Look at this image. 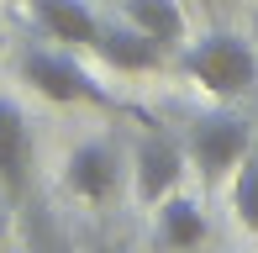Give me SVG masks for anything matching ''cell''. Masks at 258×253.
I'll list each match as a JSON object with an SVG mask.
<instances>
[{"label":"cell","mask_w":258,"mask_h":253,"mask_svg":"<svg viewBox=\"0 0 258 253\" xmlns=\"http://www.w3.org/2000/svg\"><path fill=\"white\" fill-rule=\"evenodd\" d=\"M253 148V126L237 116V111H206V116L190 121V164L201 169V174L216 185L221 174H232V169L242 164V153Z\"/></svg>","instance_id":"3"},{"label":"cell","mask_w":258,"mask_h":253,"mask_svg":"<svg viewBox=\"0 0 258 253\" xmlns=\"http://www.w3.org/2000/svg\"><path fill=\"white\" fill-rule=\"evenodd\" d=\"M27 185H32V132L21 106L11 95H0V195L27 201Z\"/></svg>","instance_id":"6"},{"label":"cell","mask_w":258,"mask_h":253,"mask_svg":"<svg viewBox=\"0 0 258 253\" xmlns=\"http://www.w3.org/2000/svg\"><path fill=\"white\" fill-rule=\"evenodd\" d=\"M179 69L216 100H242L258 85V53L232 32H211V37L179 48Z\"/></svg>","instance_id":"1"},{"label":"cell","mask_w":258,"mask_h":253,"mask_svg":"<svg viewBox=\"0 0 258 253\" xmlns=\"http://www.w3.org/2000/svg\"><path fill=\"white\" fill-rule=\"evenodd\" d=\"M27 6H32V21H37L53 42H63V48H95L100 16L85 0H27Z\"/></svg>","instance_id":"8"},{"label":"cell","mask_w":258,"mask_h":253,"mask_svg":"<svg viewBox=\"0 0 258 253\" xmlns=\"http://www.w3.org/2000/svg\"><path fill=\"white\" fill-rule=\"evenodd\" d=\"M21 79L37 95H48L53 106H116L111 90L95 85V74L63 48H27L21 53Z\"/></svg>","instance_id":"2"},{"label":"cell","mask_w":258,"mask_h":253,"mask_svg":"<svg viewBox=\"0 0 258 253\" xmlns=\"http://www.w3.org/2000/svg\"><path fill=\"white\" fill-rule=\"evenodd\" d=\"M90 53H100V58L111 69H121V74H153V69L163 64V48L153 37H143L132 21H100Z\"/></svg>","instance_id":"7"},{"label":"cell","mask_w":258,"mask_h":253,"mask_svg":"<svg viewBox=\"0 0 258 253\" xmlns=\"http://www.w3.org/2000/svg\"><path fill=\"white\" fill-rule=\"evenodd\" d=\"M116 185H121L116 143H111V137H85V143L69 153V164H63V190L95 206V201H111Z\"/></svg>","instance_id":"4"},{"label":"cell","mask_w":258,"mask_h":253,"mask_svg":"<svg viewBox=\"0 0 258 253\" xmlns=\"http://www.w3.org/2000/svg\"><path fill=\"white\" fill-rule=\"evenodd\" d=\"M27 248H32V253H74V248H69V237L58 232V222L42 211V206H32V211H27Z\"/></svg>","instance_id":"12"},{"label":"cell","mask_w":258,"mask_h":253,"mask_svg":"<svg viewBox=\"0 0 258 253\" xmlns=\"http://www.w3.org/2000/svg\"><path fill=\"white\" fill-rule=\"evenodd\" d=\"M121 21H132L143 37L158 42V48H179V42H184V11H179V0H121Z\"/></svg>","instance_id":"9"},{"label":"cell","mask_w":258,"mask_h":253,"mask_svg":"<svg viewBox=\"0 0 258 253\" xmlns=\"http://www.w3.org/2000/svg\"><path fill=\"white\" fill-rule=\"evenodd\" d=\"M0 237H6V216H0Z\"/></svg>","instance_id":"13"},{"label":"cell","mask_w":258,"mask_h":253,"mask_svg":"<svg viewBox=\"0 0 258 253\" xmlns=\"http://www.w3.org/2000/svg\"><path fill=\"white\" fill-rule=\"evenodd\" d=\"M179 174H184V153L163 126H148L137 137V195L148 206H158L163 195L179 190Z\"/></svg>","instance_id":"5"},{"label":"cell","mask_w":258,"mask_h":253,"mask_svg":"<svg viewBox=\"0 0 258 253\" xmlns=\"http://www.w3.org/2000/svg\"><path fill=\"white\" fill-rule=\"evenodd\" d=\"M232 174H237V185H232V211H237V222L258 237V148L242 153V164L232 169Z\"/></svg>","instance_id":"11"},{"label":"cell","mask_w":258,"mask_h":253,"mask_svg":"<svg viewBox=\"0 0 258 253\" xmlns=\"http://www.w3.org/2000/svg\"><path fill=\"white\" fill-rule=\"evenodd\" d=\"M158 243L163 248H201L206 243V216L195 201H184V195H163L158 201Z\"/></svg>","instance_id":"10"}]
</instances>
